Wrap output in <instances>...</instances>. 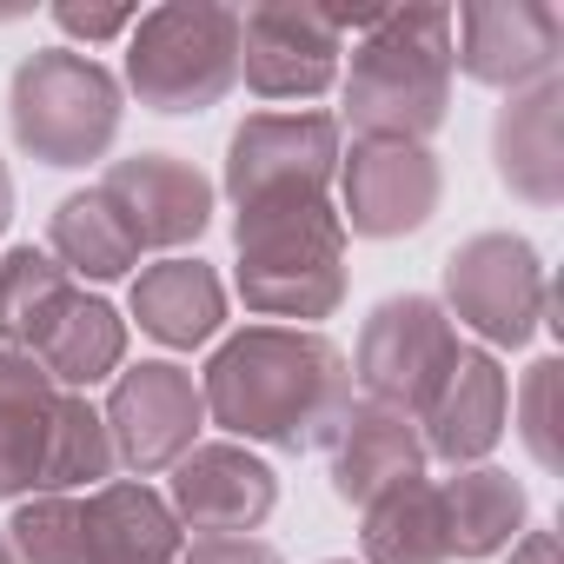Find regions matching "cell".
Segmentation results:
<instances>
[{
	"label": "cell",
	"mask_w": 564,
	"mask_h": 564,
	"mask_svg": "<svg viewBox=\"0 0 564 564\" xmlns=\"http://www.w3.org/2000/svg\"><path fill=\"white\" fill-rule=\"evenodd\" d=\"M206 425H226L239 445L272 452H326L352 405V359L306 326H246L219 339L199 372Z\"/></svg>",
	"instance_id": "obj_1"
},
{
	"label": "cell",
	"mask_w": 564,
	"mask_h": 564,
	"mask_svg": "<svg viewBox=\"0 0 564 564\" xmlns=\"http://www.w3.org/2000/svg\"><path fill=\"white\" fill-rule=\"evenodd\" d=\"M452 8H386L339 67V127L352 140H419L452 120Z\"/></svg>",
	"instance_id": "obj_2"
},
{
	"label": "cell",
	"mask_w": 564,
	"mask_h": 564,
	"mask_svg": "<svg viewBox=\"0 0 564 564\" xmlns=\"http://www.w3.org/2000/svg\"><path fill=\"white\" fill-rule=\"evenodd\" d=\"M113 471L100 405L87 392H61L28 352H0V498H67Z\"/></svg>",
	"instance_id": "obj_3"
},
{
	"label": "cell",
	"mask_w": 564,
	"mask_h": 564,
	"mask_svg": "<svg viewBox=\"0 0 564 564\" xmlns=\"http://www.w3.org/2000/svg\"><path fill=\"white\" fill-rule=\"evenodd\" d=\"M8 544L21 564H180L186 531L147 478H107L67 498H21Z\"/></svg>",
	"instance_id": "obj_4"
},
{
	"label": "cell",
	"mask_w": 564,
	"mask_h": 564,
	"mask_svg": "<svg viewBox=\"0 0 564 564\" xmlns=\"http://www.w3.org/2000/svg\"><path fill=\"white\" fill-rule=\"evenodd\" d=\"M232 239H239V272H232L239 300L265 326L319 333V319H333L346 306L352 279H346V226H339L333 199L279 206V213H239Z\"/></svg>",
	"instance_id": "obj_5"
},
{
	"label": "cell",
	"mask_w": 564,
	"mask_h": 564,
	"mask_svg": "<svg viewBox=\"0 0 564 564\" xmlns=\"http://www.w3.org/2000/svg\"><path fill=\"white\" fill-rule=\"evenodd\" d=\"M127 87L80 47H41L8 80V133L41 166H100L120 140Z\"/></svg>",
	"instance_id": "obj_6"
},
{
	"label": "cell",
	"mask_w": 564,
	"mask_h": 564,
	"mask_svg": "<svg viewBox=\"0 0 564 564\" xmlns=\"http://www.w3.org/2000/svg\"><path fill=\"white\" fill-rule=\"evenodd\" d=\"M127 87L147 113H213L239 87V8L173 0L133 21Z\"/></svg>",
	"instance_id": "obj_7"
},
{
	"label": "cell",
	"mask_w": 564,
	"mask_h": 564,
	"mask_svg": "<svg viewBox=\"0 0 564 564\" xmlns=\"http://www.w3.org/2000/svg\"><path fill=\"white\" fill-rule=\"evenodd\" d=\"M346 153V127L333 113H246L226 140V199L232 213H279V206H319L333 199Z\"/></svg>",
	"instance_id": "obj_8"
},
{
	"label": "cell",
	"mask_w": 564,
	"mask_h": 564,
	"mask_svg": "<svg viewBox=\"0 0 564 564\" xmlns=\"http://www.w3.org/2000/svg\"><path fill=\"white\" fill-rule=\"evenodd\" d=\"M458 333H478L485 352H518L544 333L551 272L524 232H471L445 252V300Z\"/></svg>",
	"instance_id": "obj_9"
},
{
	"label": "cell",
	"mask_w": 564,
	"mask_h": 564,
	"mask_svg": "<svg viewBox=\"0 0 564 564\" xmlns=\"http://www.w3.org/2000/svg\"><path fill=\"white\" fill-rule=\"evenodd\" d=\"M458 352H465V339L432 293H392L366 313L359 346L346 359H352L359 399H379V405H399L419 419L432 405V392L445 386V372L458 366Z\"/></svg>",
	"instance_id": "obj_10"
},
{
	"label": "cell",
	"mask_w": 564,
	"mask_h": 564,
	"mask_svg": "<svg viewBox=\"0 0 564 564\" xmlns=\"http://www.w3.org/2000/svg\"><path fill=\"white\" fill-rule=\"evenodd\" d=\"M100 419H107V438H113V465L133 471V478H160L199 445L206 399H199V379L186 366L140 359V366H120Z\"/></svg>",
	"instance_id": "obj_11"
},
{
	"label": "cell",
	"mask_w": 564,
	"mask_h": 564,
	"mask_svg": "<svg viewBox=\"0 0 564 564\" xmlns=\"http://www.w3.org/2000/svg\"><path fill=\"white\" fill-rule=\"evenodd\" d=\"M333 186L346 239H405L445 206V160L419 140H352Z\"/></svg>",
	"instance_id": "obj_12"
},
{
	"label": "cell",
	"mask_w": 564,
	"mask_h": 564,
	"mask_svg": "<svg viewBox=\"0 0 564 564\" xmlns=\"http://www.w3.org/2000/svg\"><path fill=\"white\" fill-rule=\"evenodd\" d=\"M564 61V8L551 0H465L452 8V74L491 94H524Z\"/></svg>",
	"instance_id": "obj_13"
},
{
	"label": "cell",
	"mask_w": 564,
	"mask_h": 564,
	"mask_svg": "<svg viewBox=\"0 0 564 564\" xmlns=\"http://www.w3.org/2000/svg\"><path fill=\"white\" fill-rule=\"evenodd\" d=\"M346 67V28L326 8H265L239 14V87L259 100H319L339 87Z\"/></svg>",
	"instance_id": "obj_14"
},
{
	"label": "cell",
	"mask_w": 564,
	"mask_h": 564,
	"mask_svg": "<svg viewBox=\"0 0 564 564\" xmlns=\"http://www.w3.org/2000/svg\"><path fill=\"white\" fill-rule=\"evenodd\" d=\"M100 193L120 206L140 259L147 252L173 259V252H186L213 226V180L193 160H180V153H127V160H107Z\"/></svg>",
	"instance_id": "obj_15"
},
{
	"label": "cell",
	"mask_w": 564,
	"mask_h": 564,
	"mask_svg": "<svg viewBox=\"0 0 564 564\" xmlns=\"http://www.w3.org/2000/svg\"><path fill=\"white\" fill-rule=\"evenodd\" d=\"M166 505L186 538H246L279 511V471L246 445H193L173 465Z\"/></svg>",
	"instance_id": "obj_16"
},
{
	"label": "cell",
	"mask_w": 564,
	"mask_h": 564,
	"mask_svg": "<svg viewBox=\"0 0 564 564\" xmlns=\"http://www.w3.org/2000/svg\"><path fill=\"white\" fill-rule=\"evenodd\" d=\"M511 425V372L498 366V352L485 346H465L458 366L445 372V386L432 392V405L419 412V438H425V458L438 465H485L498 452Z\"/></svg>",
	"instance_id": "obj_17"
},
{
	"label": "cell",
	"mask_w": 564,
	"mask_h": 564,
	"mask_svg": "<svg viewBox=\"0 0 564 564\" xmlns=\"http://www.w3.org/2000/svg\"><path fill=\"white\" fill-rule=\"evenodd\" d=\"M491 166L498 186L531 213H551L564 199V74L505 94L491 120Z\"/></svg>",
	"instance_id": "obj_18"
},
{
	"label": "cell",
	"mask_w": 564,
	"mask_h": 564,
	"mask_svg": "<svg viewBox=\"0 0 564 564\" xmlns=\"http://www.w3.org/2000/svg\"><path fill=\"white\" fill-rule=\"evenodd\" d=\"M326 458H333V491L366 511L379 491H392V485L425 471V438H419L412 412L379 405V399H352L339 432L326 438Z\"/></svg>",
	"instance_id": "obj_19"
},
{
	"label": "cell",
	"mask_w": 564,
	"mask_h": 564,
	"mask_svg": "<svg viewBox=\"0 0 564 564\" xmlns=\"http://www.w3.org/2000/svg\"><path fill=\"white\" fill-rule=\"evenodd\" d=\"M127 313L133 326L166 346V352H193L206 339H219L226 326V279L193 259V252H173V259H153L133 272V293H127Z\"/></svg>",
	"instance_id": "obj_20"
},
{
	"label": "cell",
	"mask_w": 564,
	"mask_h": 564,
	"mask_svg": "<svg viewBox=\"0 0 564 564\" xmlns=\"http://www.w3.org/2000/svg\"><path fill=\"white\" fill-rule=\"evenodd\" d=\"M438 498H445V538L458 564L511 551L518 531L531 524V491L505 465H458L452 478H438Z\"/></svg>",
	"instance_id": "obj_21"
},
{
	"label": "cell",
	"mask_w": 564,
	"mask_h": 564,
	"mask_svg": "<svg viewBox=\"0 0 564 564\" xmlns=\"http://www.w3.org/2000/svg\"><path fill=\"white\" fill-rule=\"evenodd\" d=\"M28 359H34L61 392H94V386L120 379V366H127V319H120L107 300L74 293L67 313L41 333V346H34Z\"/></svg>",
	"instance_id": "obj_22"
},
{
	"label": "cell",
	"mask_w": 564,
	"mask_h": 564,
	"mask_svg": "<svg viewBox=\"0 0 564 564\" xmlns=\"http://www.w3.org/2000/svg\"><path fill=\"white\" fill-rule=\"evenodd\" d=\"M359 551H366V564H452L438 478L419 471V478L379 491L359 511Z\"/></svg>",
	"instance_id": "obj_23"
},
{
	"label": "cell",
	"mask_w": 564,
	"mask_h": 564,
	"mask_svg": "<svg viewBox=\"0 0 564 564\" xmlns=\"http://www.w3.org/2000/svg\"><path fill=\"white\" fill-rule=\"evenodd\" d=\"M47 252L67 265L74 286H80V279H127V272H140V246H133L120 206H113L100 186L67 193V199L54 206V219H47Z\"/></svg>",
	"instance_id": "obj_24"
},
{
	"label": "cell",
	"mask_w": 564,
	"mask_h": 564,
	"mask_svg": "<svg viewBox=\"0 0 564 564\" xmlns=\"http://www.w3.org/2000/svg\"><path fill=\"white\" fill-rule=\"evenodd\" d=\"M74 293L80 286L47 246H8L0 252V352H34Z\"/></svg>",
	"instance_id": "obj_25"
},
{
	"label": "cell",
	"mask_w": 564,
	"mask_h": 564,
	"mask_svg": "<svg viewBox=\"0 0 564 564\" xmlns=\"http://www.w3.org/2000/svg\"><path fill=\"white\" fill-rule=\"evenodd\" d=\"M557 405H564V359L544 352V359L524 366V379L511 392V425H505V432H518V445L531 452L538 471L564 465V452H557Z\"/></svg>",
	"instance_id": "obj_26"
},
{
	"label": "cell",
	"mask_w": 564,
	"mask_h": 564,
	"mask_svg": "<svg viewBox=\"0 0 564 564\" xmlns=\"http://www.w3.org/2000/svg\"><path fill=\"white\" fill-rule=\"evenodd\" d=\"M133 8H74V0H67V8H54V28L61 34H74V41H87V47H107V41H127L133 34Z\"/></svg>",
	"instance_id": "obj_27"
},
{
	"label": "cell",
	"mask_w": 564,
	"mask_h": 564,
	"mask_svg": "<svg viewBox=\"0 0 564 564\" xmlns=\"http://www.w3.org/2000/svg\"><path fill=\"white\" fill-rule=\"evenodd\" d=\"M180 564H286V557H279L272 538L246 531V538H186Z\"/></svg>",
	"instance_id": "obj_28"
},
{
	"label": "cell",
	"mask_w": 564,
	"mask_h": 564,
	"mask_svg": "<svg viewBox=\"0 0 564 564\" xmlns=\"http://www.w3.org/2000/svg\"><path fill=\"white\" fill-rule=\"evenodd\" d=\"M505 564H564V557H557V531H551V524H524L518 544L505 551Z\"/></svg>",
	"instance_id": "obj_29"
},
{
	"label": "cell",
	"mask_w": 564,
	"mask_h": 564,
	"mask_svg": "<svg viewBox=\"0 0 564 564\" xmlns=\"http://www.w3.org/2000/svg\"><path fill=\"white\" fill-rule=\"evenodd\" d=\"M8 219H14V173L0 160V232H8Z\"/></svg>",
	"instance_id": "obj_30"
},
{
	"label": "cell",
	"mask_w": 564,
	"mask_h": 564,
	"mask_svg": "<svg viewBox=\"0 0 564 564\" xmlns=\"http://www.w3.org/2000/svg\"><path fill=\"white\" fill-rule=\"evenodd\" d=\"M0 564H21V557H14V544H8V531H0Z\"/></svg>",
	"instance_id": "obj_31"
},
{
	"label": "cell",
	"mask_w": 564,
	"mask_h": 564,
	"mask_svg": "<svg viewBox=\"0 0 564 564\" xmlns=\"http://www.w3.org/2000/svg\"><path fill=\"white\" fill-rule=\"evenodd\" d=\"M333 564H352V557H333Z\"/></svg>",
	"instance_id": "obj_32"
}]
</instances>
